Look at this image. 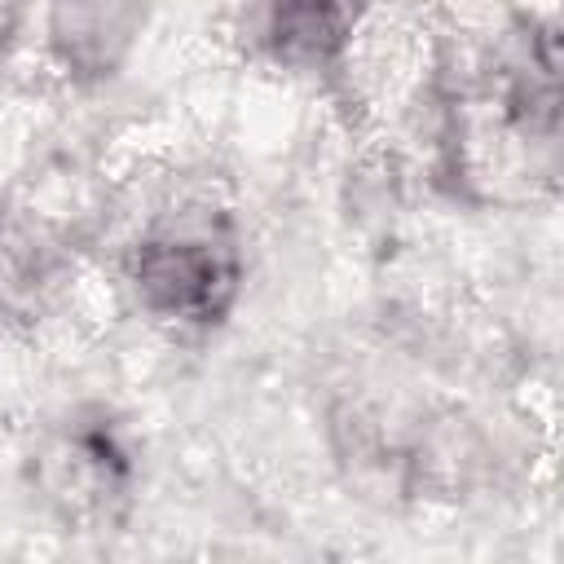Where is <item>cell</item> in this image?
<instances>
[{
    "mask_svg": "<svg viewBox=\"0 0 564 564\" xmlns=\"http://www.w3.org/2000/svg\"><path fill=\"white\" fill-rule=\"evenodd\" d=\"M128 278L145 313L181 330H207L229 317L242 291V256L220 220L181 212L132 247Z\"/></svg>",
    "mask_w": 564,
    "mask_h": 564,
    "instance_id": "1",
    "label": "cell"
},
{
    "mask_svg": "<svg viewBox=\"0 0 564 564\" xmlns=\"http://www.w3.org/2000/svg\"><path fill=\"white\" fill-rule=\"evenodd\" d=\"M31 480L66 524H110L128 511L137 463L106 410H70L40 436Z\"/></svg>",
    "mask_w": 564,
    "mask_h": 564,
    "instance_id": "2",
    "label": "cell"
},
{
    "mask_svg": "<svg viewBox=\"0 0 564 564\" xmlns=\"http://www.w3.org/2000/svg\"><path fill=\"white\" fill-rule=\"evenodd\" d=\"M145 26V0H53L48 44L66 75L110 79Z\"/></svg>",
    "mask_w": 564,
    "mask_h": 564,
    "instance_id": "3",
    "label": "cell"
},
{
    "mask_svg": "<svg viewBox=\"0 0 564 564\" xmlns=\"http://www.w3.org/2000/svg\"><path fill=\"white\" fill-rule=\"evenodd\" d=\"M361 0H264L260 40L291 70H326L344 57Z\"/></svg>",
    "mask_w": 564,
    "mask_h": 564,
    "instance_id": "4",
    "label": "cell"
},
{
    "mask_svg": "<svg viewBox=\"0 0 564 564\" xmlns=\"http://www.w3.org/2000/svg\"><path fill=\"white\" fill-rule=\"evenodd\" d=\"M13 18H18V0H0V44H4L9 31H13Z\"/></svg>",
    "mask_w": 564,
    "mask_h": 564,
    "instance_id": "5",
    "label": "cell"
}]
</instances>
